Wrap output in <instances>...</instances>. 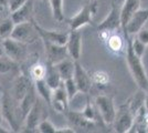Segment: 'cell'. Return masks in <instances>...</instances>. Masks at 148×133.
<instances>
[{
  "mask_svg": "<svg viewBox=\"0 0 148 133\" xmlns=\"http://www.w3.org/2000/svg\"><path fill=\"white\" fill-rule=\"evenodd\" d=\"M136 36H137L136 38L138 39V40H140L143 43H145L146 45H147L148 44V29H146V28L143 27L142 29L136 33Z\"/></svg>",
  "mask_w": 148,
  "mask_h": 133,
  "instance_id": "36",
  "label": "cell"
},
{
  "mask_svg": "<svg viewBox=\"0 0 148 133\" xmlns=\"http://www.w3.org/2000/svg\"><path fill=\"white\" fill-rule=\"evenodd\" d=\"M50 8L53 19L58 22L64 21V10H63V0H49Z\"/></svg>",
  "mask_w": 148,
  "mask_h": 133,
  "instance_id": "26",
  "label": "cell"
},
{
  "mask_svg": "<svg viewBox=\"0 0 148 133\" xmlns=\"http://www.w3.org/2000/svg\"><path fill=\"white\" fill-rule=\"evenodd\" d=\"M140 8V0H125L121 8V29L125 31L126 25L133 13Z\"/></svg>",
  "mask_w": 148,
  "mask_h": 133,
  "instance_id": "19",
  "label": "cell"
},
{
  "mask_svg": "<svg viewBox=\"0 0 148 133\" xmlns=\"http://www.w3.org/2000/svg\"><path fill=\"white\" fill-rule=\"evenodd\" d=\"M43 105L41 101L38 99L33 107L25 116L22 122V131L25 132H37V127L40 121L43 120Z\"/></svg>",
  "mask_w": 148,
  "mask_h": 133,
  "instance_id": "7",
  "label": "cell"
},
{
  "mask_svg": "<svg viewBox=\"0 0 148 133\" xmlns=\"http://www.w3.org/2000/svg\"><path fill=\"white\" fill-rule=\"evenodd\" d=\"M147 20H148V8H146V9L139 8L137 11H135V12L133 13V16L130 18L127 25H126V29H125L124 32H127L130 36L136 34L145 25V23L147 22Z\"/></svg>",
  "mask_w": 148,
  "mask_h": 133,
  "instance_id": "15",
  "label": "cell"
},
{
  "mask_svg": "<svg viewBox=\"0 0 148 133\" xmlns=\"http://www.w3.org/2000/svg\"><path fill=\"white\" fill-rule=\"evenodd\" d=\"M91 76L93 83H96L97 85H107L110 82V76L105 71H95Z\"/></svg>",
  "mask_w": 148,
  "mask_h": 133,
  "instance_id": "31",
  "label": "cell"
},
{
  "mask_svg": "<svg viewBox=\"0 0 148 133\" xmlns=\"http://www.w3.org/2000/svg\"><path fill=\"white\" fill-rule=\"evenodd\" d=\"M38 100V93L34 88V83L31 85V88L27 91L22 99L19 102V107H20V111L22 114V118L25 119V116L28 114V112L31 110V108L33 107V104L36 103V101Z\"/></svg>",
  "mask_w": 148,
  "mask_h": 133,
  "instance_id": "20",
  "label": "cell"
},
{
  "mask_svg": "<svg viewBox=\"0 0 148 133\" xmlns=\"http://www.w3.org/2000/svg\"><path fill=\"white\" fill-rule=\"evenodd\" d=\"M56 133H75L73 127H60V129H56Z\"/></svg>",
  "mask_w": 148,
  "mask_h": 133,
  "instance_id": "37",
  "label": "cell"
},
{
  "mask_svg": "<svg viewBox=\"0 0 148 133\" xmlns=\"http://www.w3.org/2000/svg\"><path fill=\"white\" fill-rule=\"evenodd\" d=\"M42 1H47V0H42Z\"/></svg>",
  "mask_w": 148,
  "mask_h": 133,
  "instance_id": "44",
  "label": "cell"
},
{
  "mask_svg": "<svg viewBox=\"0 0 148 133\" xmlns=\"http://www.w3.org/2000/svg\"><path fill=\"white\" fill-rule=\"evenodd\" d=\"M99 2L91 0L81 8V10L68 20L70 30H77L87 25H93V17L97 12Z\"/></svg>",
  "mask_w": 148,
  "mask_h": 133,
  "instance_id": "3",
  "label": "cell"
},
{
  "mask_svg": "<svg viewBox=\"0 0 148 133\" xmlns=\"http://www.w3.org/2000/svg\"><path fill=\"white\" fill-rule=\"evenodd\" d=\"M144 108H145V111L148 115V93H146V96H145V102H144Z\"/></svg>",
  "mask_w": 148,
  "mask_h": 133,
  "instance_id": "38",
  "label": "cell"
},
{
  "mask_svg": "<svg viewBox=\"0 0 148 133\" xmlns=\"http://www.w3.org/2000/svg\"><path fill=\"white\" fill-rule=\"evenodd\" d=\"M107 47L113 52H121L124 48V39L117 33H110L107 38Z\"/></svg>",
  "mask_w": 148,
  "mask_h": 133,
  "instance_id": "27",
  "label": "cell"
},
{
  "mask_svg": "<svg viewBox=\"0 0 148 133\" xmlns=\"http://www.w3.org/2000/svg\"><path fill=\"white\" fill-rule=\"evenodd\" d=\"M33 25H34V28H36V31H37L39 38L41 39L42 41L56 44H62V45H64L66 43L69 32L45 29V28L41 27L40 25H38L34 20H33Z\"/></svg>",
  "mask_w": 148,
  "mask_h": 133,
  "instance_id": "10",
  "label": "cell"
},
{
  "mask_svg": "<svg viewBox=\"0 0 148 133\" xmlns=\"http://www.w3.org/2000/svg\"><path fill=\"white\" fill-rule=\"evenodd\" d=\"M69 100L68 94L64 90L63 84H61L59 88L54 89L52 91V98H51V103L50 105L56 110V112L60 113H65L69 110Z\"/></svg>",
  "mask_w": 148,
  "mask_h": 133,
  "instance_id": "17",
  "label": "cell"
},
{
  "mask_svg": "<svg viewBox=\"0 0 148 133\" xmlns=\"http://www.w3.org/2000/svg\"><path fill=\"white\" fill-rule=\"evenodd\" d=\"M132 48L138 57L142 58L145 54V51H146V44L143 43L140 40H138L137 38H135L134 40L132 39Z\"/></svg>",
  "mask_w": 148,
  "mask_h": 133,
  "instance_id": "34",
  "label": "cell"
},
{
  "mask_svg": "<svg viewBox=\"0 0 148 133\" xmlns=\"http://www.w3.org/2000/svg\"><path fill=\"white\" fill-rule=\"evenodd\" d=\"M117 29H121V9L115 5V2H112L110 12L106 16V18L97 25V30L99 32L106 31L111 33Z\"/></svg>",
  "mask_w": 148,
  "mask_h": 133,
  "instance_id": "11",
  "label": "cell"
},
{
  "mask_svg": "<svg viewBox=\"0 0 148 133\" xmlns=\"http://www.w3.org/2000/svg\"><path fill=\"white\" fill-rule=\"evenodd\" d=\"M63 87H64V90L68 94L69 100H73V98L76 95V93L79 92V89L76 87V83L73 80V78H70L68 80H64L63 81Z\"/></svg>",
  "mask_w": 148,
  "mask_h": 133,
  "instance_id": "30",
  "label": "cell"
},
{
  "mask_svg": "<svg viewBox=\"0 0 148 133\" xmlns=\"http://www.w3.org/2000/svg\"><path fill=\"white\" fill-rule=\"evenodd\" d=\"M126 39V61L134 81L140 90L148 93V76L142 61V58L136 54L132 48V39L127 32H123Z\"/></svg>",
  "mask_w": 148,
  "mask_h": 133,
  "instance_id": "1",
  "label": "cell"
},
{
  "mask_svg": "<svg viewBox=\"0 0 148 133\" xmlns=\"http://www.w3.org/2000/svg\"><path fill=\"white\" fill-rule=\"evenodd\" d=\"M1 44L3 47V51L5 54L11 58L13 61H16L17 63L22 62L27 58V43H23L21 41H18L16 39L12 38H7L3 39L1 41Z\"/></svg>",
  "mask_w": 148,
  "mask_h": 133,
  "instance_id": "4",
  "label": "cell"
},
{
  "mask_svg": "<svg viewBox=\"0 0 148 133\" xmlns=\"http://www.w3.org/2000/svg\"><path fill=\"white\" fill-rule=\"evenodd\" d=\"M37 132L40 133H56V127L50 120L44 118L43 120L40 121V123L37 127Z\"/></svg>",
  "mask_w": 148,
  "mask_h": 133,
  "instance_id": "32",
  "label": "cell"
},
{
  "mask_svg": "<svg viewBox=\"0 0 148 133\" xmlns=\"http://www.w3.org/2000/svg\"><path fill=\"white\" fill-rule=\"evenodd\" d=\"M146 132H148V124H147V127H146Z\"/></svg>",
  "mask_w": 148,
  "mask_h": 133,
  "instance_id": "43",
  "label": "cell"
},
{
  "mask_svg": "<svg viewBox=\"0 0 148 133\" xmlns=\"http://www.w3.org/2000/svg\"><path fill=\"white\" fill-rule=\"evenodd\" d=\"M1 113L3 120L8 122V124L11 127V131L18 132L21 130L23 118L20 111L19 102L14 100L11 95L7 92H3L1 98Z\"/></svg>",
  "mask_w": 148,
  "mask_h": 133,
  "instance_id": "2",
  "label": "cell"
},
{
  "mask_svg": "<svg viewBox=\"0 0 148 133\" xmlns=\"http://www.w3.org/2000/svg\"><path fill=\"white\" fill-rule=\"evenodd\" d=\"M45 72H47V64H43L42 62H34L30 65L28 74L31 78V80L34 82L39 80H43Z\"/></svg>",
  "mask_w": 148,
  "mask_h": 133,
  "instance_id": "25",
  "label": "cell"
},
{
  "mask_svg": "<svg viewBox=\"0 0 148 133\" xmlns=\"http://www.w3.org/2000/svg\"><path fill=\"white\" fill-rule=\"evenodd\" d=\"M13 28H14V22L10 17L0 20V38L1 40L9 38L11 36Z\"/></svg>",
  "mask_w": 148,
  "mask_h": 133,
  "instance_id": "29",
  "label": "cell"
},
{
  "mask_svg": "<svg viewBox=\"0 0 148 133\" xmlns=\"http://www.w3.org/2000/svg\"><path fill=\"white\" fill-rule=\"evenodd\" d=\"M27 0H8V10L9 12H12L14 10H17L18 8L22 6Z\"/></svg>",
  "mask_w": 148,
  "mask_h": 133,
  "instance_id": "35",
  "label": "cell"
},
{
  "mask_svg": "<svg viewBox=\"0 0 148 133\" xmlns=\"http://www.w3.org/2000/svg\"><path fill=\"white\" fill-rule=\"evenodd\" d=\"M32 84H33V81L31 80L29 74L20 73L19 76H17V78L13 81L11 96H12L14 100L20 101L22 99V96L27 93V91L31 88Z\"/></svg>",
  "mask_w": 148,
  "mask_h": 133,
  "instance_id": "16",
  "label": "cell"
},
{
  "mask_svg": "<svg viewBox=\"0 0 148 133\" xmlns=\"http://www.w3.org/2000/svg\"><path fill=\"white\" fill-rule=\"evenodd\" d=\"M43 80L52 90L59 88L63 82L59 72L56 71V67L50 63H47V72H45Z\"/></svg>",
  "mask_w": 148,
  "mask_h": 133,
  "instance_id": "22",
  "label": "cell"
},
{
  "mask_svg": "<svg viewBox=\"0 0 148 133\" xmlns=\"http://www.w3.org/2000/svg\"><path fill=\"white\" fill-rule=\"evenodd\" d=\"M112 124L114 127V130L118 133H125L130 131L134 124V114L130 110L127 103L119 107V109L116 111L115 118Z\"/></svg>",
  "mask_w": 148,
  "mask_h": 133,
  "instance_id": "5",
  "label": "cell"
},
{
  "mask_svg": "<svg viewBox=\"0 0 148 133\" xmlns=\"http://www.w3.org/2000/svg\"><path fill=\"white\" fill-rule=\"evenodd\" d=\"M34 88L37 91L38 95L41 96V99L44 100L50 105L51 103V98H52V89L45 83L44 80H39V81H34Z\"/></svg>",
  "mask_w": 148,
  "mask_h": 133,
  "instance_id": "24",
  "label": "cell"
},
{
  "mask_svg": "<svg viewBox=\"0 0 148 133\" xmlns=\"http://www.w3.org/2000/svg\"><path fill=\"white\" fill-rule=\"evenodd\" d=\"M7 9H8L7 7H5L3 5H1V3H0V13H2L5 10H7Z\"/></svg>",
  "mask_w": 148,
  "mask_h": 133,
  "instance_id": "40",
  "label": "cell"
},
{
  "mask_svg": "<svg viewBox=\"0 0 148 133\" xmlns=\"http://www.w3.org/2000/svg\"><path fill=\"white\" fill-rule=\"evenodd\" d=\"M2 121H3V118H2V113H1V110H0V124L2 123Z\"/></svg>",
  "mask_w": 148,
  "mask_h": 133,
  "instance_id": "42",
  "label": "cell"
},
{
  "mask_svg": "<svg viewBox=\"0 0 148 133\" xmlns=\"http://www.w3.org/2000/svg\"><path fill=\"white\" fill-rule=\"evenodd\" d=\"M44 49H45V57H47V63L56 64L61 60L69 57L68 50L65 44H56L51 42H45L43 41Z\"/></svg>",
  "mask_w": 148,
  "mask_h": 133,
  "instance_id": "14",
  "label": "cell"
},
{
  "mask_svg": "<svg viewBox=\"0 0 148 133\" xmlns=\"http://www.w3.org/2000/svg\"><path fill=\"white\" fill-rule=\"evenodd\" d=\"M37 36L38 33L36 31V28H34V25H33V19H32L30 21L16 23L12 32H11L10 38L16 39L18 41H21L23 43L28 44L29 42L33 41Z\"/></svg>",
  "mask_w": 148,
  "mask_h": 133,
  "instance_id": "9",
  "label": "cell"
},
{
  "mask_svg": "<svg viewBox=\"0 0 148 133\" xmlns=\"http://www.w3.org/2000/svg\"><path fill=\"white\" fill-rule=\"evenodd\" d=\"M73 80L76 83V87L79 89V92L88 93L91 91L93 85L92 76L87 73V71L82 67V64L79 61H75Z\"/></svg>",
  "mask_w": 148,
  "mask_h": 133,
  "instance_id": "13",
  "label": "cell"
},
{
  "mask_svg": "<svg viewBox=\"0 0 148 133\" xmlns=\"http://www.w3.org/2000/svg\"><path fill=\"white\" fill-rule=\"evenodd\" d=\"M56 71L59 72V74L61 76L62 81L68 80L70 78H73L74 74V67H75V61L70 57L65 58L61 60L60 62L54 64Z\"/></svg>",
  "mask_w": 148,
  "mask_h": 133,
  "instance_id": "21",
  "label": "cell"
},
{
  "mask_svg": "<svg viewBox=\"0 0 148 133\" xmlns=\"http://www.w3.org/2000/svg\"><path fill=\"white\" fill-rule=\"evenodd\" d=\"M145 96H146V92L143 91V90H139V91H137L135 94L130 98V101L127 102V105H128L130 111L133 112L134 116L139 111V109L142 108V107H144Z\"/></svg>",
  "mask_w": 148,
  "mask_h": 133,
  "instance_id": "23",
  "label": "cell"
},
{
  "mask_svg": "<svg viewBox=\"0 0 148 133\" xmlns=\"http://www.w3.org/2000/svg\"><path fill=\"white\" fill-rule=\"evenodd\" d=\"M65 47L69 57L73 59L74 61H79L82 54V32L80 29L69 31Z\"/></svg>",
  "mask_w": 148,
  "mask_h": 133,
  "instance_id": "12",
  "label": "cell"
},
{
  "mask_svg": "<svg viewBox=\"0 0 148 133\" xmlns=\"http://www.w3.org/2000/svg\"><path fill=\"white\" fill-rule=\"evenodd\" d=\"M32 13H33V0H27L20 8L10 12V18L16 25L32 20Z\"/></svg>",
  "mask_w": 148,
  "mask_h": 133,
  "instance_id": "18",
  "label": "cell"
},
{
  "mask_svg": "<svg viewBox=\"0 0 148 133\" xmlns=\"http://www.w3.org/2000/svg\"><path fill=\"white\" fill-rule=\"evenodd\" d=\"M82 114L91 121L96 122V118H97V111H95V109L93 108V105L90 102V99L86 100V105L84 107V109L82 110Z\"/></svg>",
  "mask_w": 148,
  "mask_h": 133,
  "instance_id": "33",
  "label": "cell"
},
{
  "mask_svg": "<svg viewBox=\"0 0 148 133\" xmlns=\"http://www.w3.org/2000/svg\"><path fill=\"white\" fill-rule=\"evenodd\" d=\"M2 54H5V51H3V47H2V44H1V42H0V57H1Z\"/></svg>",
  "mask_w": 148,
  "mask_h": 133,
  "instance_id": "41",
  "label": "cell"
},
{
  "mask_svg": "<svg viewBox=\"0 0 148 133\" xmlns=\"http://www.w3.org/2000/svg\"><path fill=\"white\" fill-rule=\"evenodd\" d=\"M65 115L75 132H91L96 129V122L86 119L82 112L68 110Z\"/></svg>",
  "mask_w": 148,
  "mask_h": 133,
  "instance_id": "8",
  "label": "cell"
},
{
  "mask_svg": "<svg viewBox=\"0 0 148 133\" xmlns=\"http://www.w3.org/2000/svg\"><path fill=\"white\" fill-rule=\"evenodd\" d=\"M18 65L19 63L13 61L11 58H9L6 54H2L0 57V73H2V74L13 72L14 70H17Z\"/></svg>",
  "mask_w": 148,
  "mask_h": 133,
  "instance_id": "28",
  "label": "cell"
},
{
  "mask_svg": "<svg viewBox=\"0 0 148 133\" xmlns=\"http://www.w3.org/2000/svg\"><path fill=\"white\" fill-rule=\"evenodd\" d=\"M95 105L102 121L106 124H112L116 114V109L111 96L105 94L97 95L95 98Z\"/></svg>",
  "mask_w": 148,
  "mask_h": 133,
  "instance_id": "6",
  "label": "cell"
},
{
  "mask_svg": "<svg viewBox=\"0 0 148 133\" xmlns=\"http://www.w3.org/2000/svg\"><path fill=\"white\" fill-rule=\"evenodd\" d=\"M10 131L9 130H7L6 127H3L1 124H0V133H9Z\"/></svg>",
  "mask_w": 148,
  "mask_h": 133,
  "instance_id": "39",
  "label": "cell"
}]
</instances>
